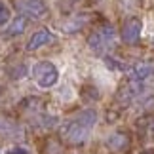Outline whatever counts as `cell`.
<instances>
[{
	"label": "cell",
	"mask_w": 154,
	"mask_h": 154,
	"mask_svg": "<svg viewBox=\"0 0 154 154\" xmlns=\"http://www.w3.org/2000/svg\"><path fill=\"white\" fill-rule=\"evenodd\" d=\"M32 76H34V80H36V84L46 90V88H51V86L57 84L59 70L51 61H38L32 67Z\"/></svg>",
	"instance_id": "6da1fadb"
},
{
	"label": "cell",
	"mask_w": 154,
	"mask_h": 154,
	"mask_svg": "<svg viewBox=\"0 0 154 154\" xmlns=\"http://www.w3.org/2000/svg\"><path fill=\"white\" fill-rule=\"evenodd\" d=\"M88 135H90V128L82 126L76 118L63 124V128H61V137L70 145H82L88 139Z\"/></svg>",
	"instance_id": "7a4b0ae2"
},
{
	"label": "cell",
	"mask_w": 154,
	"mask_h": 154,
	"mask_svg": "<svg viewBox=\"0 0 154 154\" xmlns=\"http://www.w3.org/2000/svg\"><path fill=\"white\" fill-rule=\"evenodd\" d=\"M143 90H145V84L141 80L129 78L126 84L118 90V93H116V105H120L122 109H126V106L131 105L133 99H137L141 93H143Z\"/></svg>",
	"instance_id": "3957f363"
},
{
	"label": "cell",
	"mask_w": 154,
	"mask_h": 154,
	"mask_svg": "<svg viewBox=\"0 0 154 154\" xmlns=\"http://www.w3.org/2000/svg\"><path fill=\"white\" fill-rule=\"evenodd\" d=\"M141 32H143V21L139 17H129V19L124 21L120 36L126 44H137L141 38Z\"/></svg>",
	"instance_id": "277c9868"
},
{
	"label": "cell",
	"mask_w": 154,
	"mask_h": 154,
	"mask_svg": "<svg viewBox=\"0 0 154 154\" xmlns=\"http://www.w3.org/2000/svg\"><path fill=\"white\" fill-rule=\"evenodd\" d=\"M15 6L21 11V15H25V17L40 19V17H44L48 14V6L42 0H15Z\"/></svg>",
	"instance_id": "5b68a950"
},
{
	"label": "cell",
	"mask_w": 154,
	"mask_h": 154,
	"mask_svg": "<svg viewBox=\"0 0 154 154\" xmlns=\"http://www.w3.org/2000/svg\"><path fill=\"white\" fill-rule=\"evenodd\" d=\"M131 145V135H129L126 129H118V131L110 133L109 139H106V146L114 152H124L129 149Z\"/></svg>",
	"instance_id": "8992f818"
},
{
	"label": "cell",
	"mask_w": 154,
	"mask_h": 154,
	"mask_svg": "<svg viewBox=\"0 0 154 154\" xmlns=\"http://www.w3.org/2000/svg\"><path fill=\"white\" fill-rule=\"evenodd\" d=\"M51 38H53V36H51L50 29H46V27L38 29V31H34V32L31 34V38H29V42H27V51H36V50H40L42 46L50 44Z\"/></svg>",
	"instance_id": "52a82bcc"
},
{
	"label": "cell",
	"mask_w": 154,
	"mask_h": 154,
	"mask_svg": "<svg viewBox=\"0 0 154 154\" xmlns=\"http://www.w3.org/2000/svg\"><path fill=\"white\" fill-rule=\"evenodd\" d=\"M27 25H29V19H27L25 15H21V14H19L17 17H14V19L10 21L8 29L4 31V38H14V36H19V34L25 32Z\"/></svg>",
	"instance_id": "ba28073f"
},
{
	"label": "cell",
	"mask_w": 154,
	"mask_h": 154,
	"mask_svg": "<svg viewBox=\"0 0 154 154\" xmlns=\"http://www.w3.org/2000/svg\"><path fill=\"white\" fill-rule=\"evenodd\" d=\"M152 74H154V63H150V61H141V63H137V65L131 69L129 78L145 82V80H149Z\"/></svg>",
	"instance_id": "9c48e42d"
},
{
	"label": "cell",
	"mask_w": 154,
	"mask_h": 154,
	"mask_svg": "<svg viewBox=\"0 0 154 154\" xmlns=\"http://www.w3.org/2000/svg\"><path fill=\"white\" fill-rule=\"evenodd\" d=\"M88 46H90V50L91 51H95V53H103L106 48H109V44H106V40L103 38V34L101 31H93L90 36H88Z\"/></svg>",
	"instance_id": "30bf717a"
},
{
	"label": "cell",
	"mask_w": 154,
	"mask_h": 154,
	"mask_svg": "<svg viewBox=\"0 0 154 154\" xmlns=\"http://www.w3.org/2000/svg\"><path fill=\"white\" fill-rule=\"evenodd\" d=\"M88 19H90L88 15H76V17H72V19H69L67 23H65V25H63V31L67 32V34L78 32V31L84 29V25L88 23Z\"/></svg>",
	"instance_id": "8fae6325"
},
{
	"label": "cell",
	"mask_w": 154,
	"mask_h": 154,
	"mask_svg": "<svg viewBox=\"0 0 154 154\" xmlns=\"http://www.w3.org/2000/svg\"><path fill=\"white\" fill-rule=\"evenodd\" d=\"M76 120H78L82 126H86V128H93L95 126V122H97V112L93 110V109H86V110H80L78 114H76Z\"/></svg>",
	"instance_id": "7c38bea8"
},
{
	"label": "cell",
	"mask_w": 154,
	"mask_h": 154,
	"mask_svg": "<svg viewBox=\"0 0 154 154\" xmlns=\"http://www.w3.org/2000/svg\"><path fill=\"white\" fill-rule=\"evenodd\" d=\"M21 109L23 110H29V112H40L44 109V101H42V97H34V95H31V97H25L21 101Z\"/></svg>",
	"instance_id": "4fadbf2b"
},
{
	"label": "cell",
	"mask_w": 154,
	"mask_h": 154,
	"mask_svg": "<svg viewBox=\"0 0 154 154\" xmlns=\"http://www.w3.org/2000/svg\"><path fill=\"white\" fill-rule=\"evenodd\" d=\"M80 97H82V101H86V103H93V101H99V90L95 86H82V90H80Z\"/></svg>",
	"instance_id": "5bb4252c"
},
{
	"label": "cell",
	"mask_w": 154,
	"mask_h": 154,
	"mask_svg": "<svg viewBox=\"0 0 154 154\" xmlns=\"http://www.w3.org/2000/svg\"><path fill=\"white\" fill-rule=\"evenodd\" d=\"M137 128H141V131H145L146 137L154 139V116H145L137 120Z\"/></svg>",
	"instance_id": "9a60e30c"
},
{
	"label": "cell",
	"mask_w": 154,
	"mask_h": 154,
	"mask_svg": "<svg viewBox=\"0 0 154 154\" xmlns=\"http://www.w3.org/2000/svg\"><path fill=\"white\" fill-rule=\"evenodd\" d=\"M105 65L109 67L110 70H118V72H124V70H128V65L120 61V59H116V57H110V55H105Z\"/></svg>",
	"instance_id": "2e32d148"
},
{
	"label": "cell",
	"mask_w": 154,
	"mask_h": 154,
	"mask_svg": "<svg viewBox=\"0 0 154 154\" xmlns=\"http://www.w3.org/2000/svg\"><path fill=\"white\" fill-rule=\"evenodd\" d=\"M99 31H101L103 38L106 40V44H109V46L114 42V38H116V31H114V27H112V25H109V23H103V25L99 27Z\"/></svg>",
	"instance_id": "e0dca14e"
},
{
	"label": "cell",
	"mask_w": 154,
	"mask_h": 154,
	"mask_svg": "<svg viewBox=\"0 0 154 154\" xmlns=\"http://www.w3.org/2000/svg\"><path fill=\"white\" fill-rule=\"evenodd\" d=\"M8 76L10 78H14V80H19V78H25L27 76V67L23 63H17L15 67H11L8 70Z\"/></svg>",
	"instance_id": "ac0fdd59"
},
{
	"label": "cell",
	"mask_w": 154,
	"mask_h": 154,
	"mask_svg": "<svg viewBox=\"0 0 154 154\" xmlns=\"http://www.w3.org/2000/svg\"><path fill=\"white\" fill-rule=\"evenodd\" d=\"M63 149H61V143L57 139H48L46 141V154H61Z\"/></svg>",
	"instance_id": "d6986e66"
},
{
	"label": "cell",
	"mask_w": 154,
	"mask_h": 154,
	"mask_svg": "<svg viewBox=\"0 0 154 154\" xmlns=\"http://www.w3.org/2000/svg\"><path fill=\"white\" fill-rule=\"evenodd\" d=\"M84 4V0H61V10L63 11H74L76 8H80V6Z\"/></svg>",
	"instance_id": "ffe728a7"
},
{
	"label": "cell",
	"mask_w": 154,
	"mask_h": 154,
	"mask_svg": "<svg viewBox=\"0 0 154 154\" xmlns=\"http://www.w3.org/2000/svg\"><path fill=\"white\" fill-rule=\"evenodd\" d=\"M8 21H10V8L4 2H0V27L6 25Z\"/></svg>",
	"instance_id": "44dd1931"
},
{
	"label": "cell",
	"mask_w": 154,
	"mask_h": 154,
	"mask_svg": "<svg viewBox=\"0 0 154 154\" xmlns=\"http://www.w3.org/2000/svg\"><path fill=\"white\" fill-rule=\"evenodd\" d=\"M116 120H120V110L109 109V110H106V122H109V124H114Z\"/></svg>",
	"instance_id": "7402d4cb"
},
{
	"label": "cell",
	"mask_w": 154,
	"mask_h": 154,
	"mask_svg": "<svg viewBox=\"0 0 154 154\" xmlns=\"http://www.w3.org/2000/svg\"><path fill=\"white\" fill-rule=\"evenodd\" d=\"M4 154H29V150L23 149V146H10Z\"/></svg>",
	"instance_id": "603a6c76"
},
{
	"label": "cell",
	"mask_w": 154,
	"mask_h": 154,
	"mask_svg": "<svg viewBox=\"0 0 154 154\" xmlns=\"http://www.w3.org/2000/svg\"><path fill=\"white\" fill-rule=\"evenodd\" d=\"M139 154H154V146H150V149H145V150H141Z\"/></svg>",
	"instance_id": "cb8c5ba5"
},
{
	"label": "cell",
	"mask_w": 154,
	"mask_h": 154,
	"mask_svg": "<svg viewBox=\"0 0 154 154\" xmlns=\"http://www.w3.org/2000/svg\"><path fill=\"white\" fill-rule=\"evenodd\" d=\"M0 95H2V88H0Z\"/></svg>",
	"instance_id": "d4e9b609"
}]
</instances>
